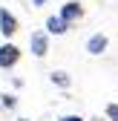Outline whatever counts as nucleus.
I'll list each match as a JSON object with an SVG mask.
<instances>
[{"instance_id": "nucleus-1", "label": "nucleus", "mask_w": 118, "mask_h": 121, "mask_svg": "<svg viewBox=\"0 0 118 121\" xmlns=\"http://www.w3.org/2000/svg\"><path fill=\"white\" fill-rule=\"evenodd\" d=\"M20 60V49L14 46V43H3L0 46V69H9Z\"/></svg>"}, {"instance_id": "nucleus-2", "label": "nucleus", "mask_w": 118, "mask_h": 121, "mask_svg": "<svg viewBox=\"0 0 118 121\" xmlns=\"http://www.w3.org/2000/svg\"><path fill=\"white\" fill-rule=\"evenodd\" d=\"M29 46H32V55L43 58V55L49 52V38H46V32H32V38H29Z\"/></svg>"}, {"instance_id": "nucleus-3", "label": "nucleus", "mask_w": 118, "mask_h": 121, "mask_svg": "<svg viewBox=\"0 0 118 121\" xmlns=\"http://www.w3.org/2000/svg\"><path fill=\"white\" fill-rule=\"evenodd\" d=\"M0 32H3L6 38H12L14 32H17V17H14L9 9H0Z\"/></svg>"}, {"instance_id": "nucleus-4", "label": "nucleus", "mask_w": 118, "mask_h": 121, "mask_svg": "<svg viewBox=\"0 0 118 121\" xmlns=\"http://www.w3.org/2000/svg\"><path fill=\"white\" fill-rule=\"evenodd\" d=\"M107 43H110L107 35L98 32V35H92L89 40H86V52H89V55H101V52H107Z\"/></svg>"}, {"instance_id": "nucleus-5", "label": "nucleus", "mask_w": 118, "mask_h": 121, "mask_svg": "<svg viewBox=\"0 0 118 121\" xmlns=\"http://www.w3.org/2000/svg\"><path fill=\"white\" fill-rule=\"evenodd\" d=\"M81 14H84V9H81V3H75V0H69V3H66V6L61 9V17H63L66 23H72V20H78Z\"/></svg>"}, {"instance_id": "nucleus-6", "label": "nucleus", "mask_w": 118, "mask_h": 121, "mask_svg": "<svg viewBox=\"0 0 118 121\" xmlns=\"http://www.w3.org/2000/svg\"><path fill=\"white\" fill-rule=\"evenodd\" d=\"M66 29H69V23L61 17V14H55V17L46 20V32H49V35H63Z\"/></svg>"}, {"instance_id": "nucleus-7", "label": "nucleus", "mask_w": 118, "mask_h": 121, "mask_svg": "<svg viewBox=\"0 0 118 121\" xmlns=\"http://www.w3.org/2000/svg\"><path fill=\"white\" fill-rule=\"evenodd\" d=\"M52 84H58V86H69L72 81H69V75H66L63 69H58V72H52Z\"/></svg>"}, {"instance_id": "nucleus-8", "label": "nucleus", "mask_w": 118, "mask_h": 121, "mask_svg": "<svg viewBox=\"0 0 118 121\" xmlns=\"http://www.w3.org/2000/svg\"><path fill=\"white\" fill-rule=\"evenodd\" d=\"M107 118L110 121H118V104H110V107H107Z\"/></svg>"}, {"instance_id": "nucleus-9", "label": "nucleus", "mask_w": 118, "mask_h": 121, "mask_svg": "<svg viewBox=\"0 0 118 121\" xmlns=\"http://www.w3.org/2000/svg\"><path fill=\"white\" fill-rule=\"evenodd\" d=\"M14 104H17V101H14V95H9V92H6V95H3V107H9V110H12Z\"/></svg>"}, {"instance_id": "nucleus-10", "label": "nucleus", "mask_w": 118, "mask_h": 121, "mask_svg": "<svg viewBox=\"0 0 118 121\" xmlns=\"http://www.w3.org/2000/svg\"><path fill=\"white\" fill-rule=\"evenodd\" d=\"M61 121H84V118H81V115H63Z\"/></svg>"}, {"instance_id": "nucleus-11", "label": "nucleus", "mask_w": 118, "mask_h": 121, "mask_svg": "<svg viewBox=\"0 0 118 121\" xmlns=\"http://www.w3.org/2000/svg\"><path fill=\"white\" fill-rule=\"evenodd\" d=\"M43 3H46V0H32V6H43Z\"/></svg>"}, {"instance_id": "nucleus-12", "label": "nucleus", "mask_w": 118, "mask_h": 121, "mask_svg": "<svg viewBox=\"0 0 118 121\" xmlns=\"http://www.w3.org/2000/svg\"><path fill=\"white\" fill-rule=\"evenodd\" d=\"M17 121H26V118H17Z\"/></svg>"}]
</instances>
